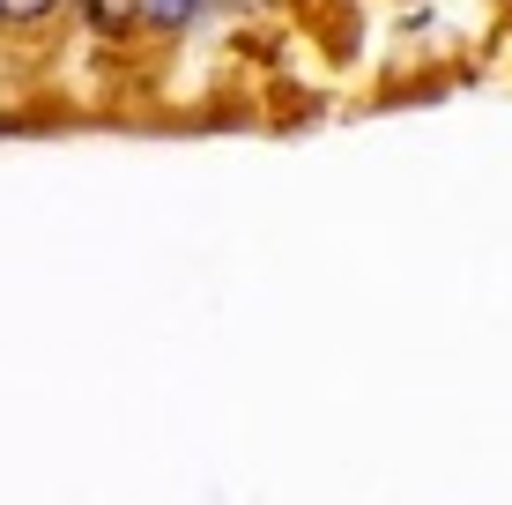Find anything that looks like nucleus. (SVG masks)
Listing matches in <instances>:
<instances>
[{
	"instance_id": "obj_2",
	"label": "nucleus",
	"mask_w": 512,
	"mask_h": 505,
	"mask_svg": "<svg viewBox=\"0 0 512 505\" xmlns=\"http://www.w3.org/2000/svg\"><path fill=\"white\" fill-rule=\"evenodd\" d=\"M208 8H216V0H141V23L149 30H186V23H201Z\"/></svg>"
},
{
	"instance_id": "obj_1",
	"label": "nucleus",
	"mask_w": 512,
	"mask_h": 505,
	"mask_svg": "<svg viewBox=\"0 0 512 505\" xmlns=\"http://www.w3.org/2000/svg\"><path fill=\"white\" fill-rule=\"evenodd\" d=\"M82 15H90L97 38H127V30L141 23V0H82Z\"/></svg>"
},
{
	"instance_id": "obj_3",
	"label": "nucleus",
	"mask_w": 512,
	"mask_h": 505,
	"mask_svg": "<svg viewBox=\"0 0 512 505\" xmlns=\"http://www.w3.org/2000/svg\"><path fill=\"white\" fill-rule=\"evenodd\" d=\"M67 0H0V30H45Z\"/></svg>"
}]
</instances>
